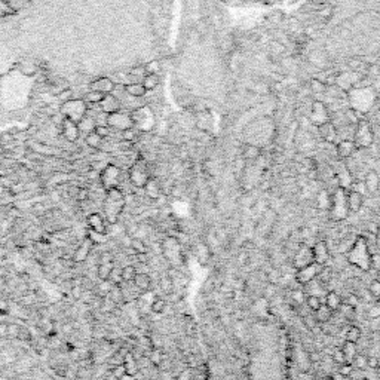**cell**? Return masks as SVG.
<instances>
[{
	"instance_id": "31",
	"label": "cell",
	"mask_w": 380,
	"mask_h": 380,
	"mask_svg": "<svg viewBox=\"0 0 380 380\" xmlns=\"http://www.w3.org/2000/svg\"><path fill=\"white\" fill-rule=\"evenodd\" d=\"M95 127H97V124H95V119H92V118H82L79 122H77V128H79V131L80 132H85V134H90V132H92L94 129H95Z\"/></svg>"
},
{
	"instance_id": "20",
	"label": "cell",
	"mask_w": 380,
	"mask_h": 380,
	"mask_svg": "<svg viewBox=\"0 0 380 380\" xmlns=\"http://www.w3.org/2000/svg\"><path fill=\"white\" fill-rule=\"evenodd\" d=\"M318 131H319V135L323 137L327 143H336V140H337V129H336V127L331 122L319 125Z\"/></svg>"
},
{
	"instance_id": "32",
	"label": "cell",
	"mask_w": 380,
	"mask_h": 380,
	"mask_svg": "<svg viewBox=\"0 0 380 380\" xmlns=\"http://www.w3.org/2000/svg\"><path fill=\"white\" fill-rule=\"evenodd\" d=\"M166 309V300L161 296H155L150 302V310L156 315H162Z\"/></svg>"
},
{
	"instance_id": "26",
	"label": "cell",
	"mask_w": 380,
	"mask_h": 380,
	"mask_svg": "<svg viewBox=\"0 0 380 380\" xmlns=\"http://www.w3.org/2000/svg\"><path fill=\"white\" fill-rule=\"evenodd\" d=\"M122 364L125 367V371H127V376H135L138 373V364L134 358V355L131 352H127L124 360H122Z\"/></svg>"
},
{
	"instance_id": "45",
	"label": "cell",
	"mask_w": 380,
	"mask_h": 380,
	"mask_svg": "<svg viewBox=\"0 0 380 380\" xmlns=\"http://www.w3.org/2000/svg\"><path fill=\"white\" fill-rule=\"evenodd\" d=\"M350 379L352 380H367L365 374H364V370H358V368H352V371H350Z\"/></svg>"
},
{
	"instance_id": "27",
	"label": "cell",
	"mask_w": 380,
	"mask_h": 380,
	"mask_svg": "<svg viewBox=\"0 0 380 380\" xmlns=\"http://www.w3.org/2000/svg\"><path fill=\"white\" fill-rule=\"evenodd\" d=\"M114 90V85L110 79L104 77V79H100L94 83H91V91H98V92H110Z\"/></svg>"
},
{
	"instance_id": "53",
	"label": "cell",
	"mask_w": 380,
	"mask_h": 380,
	"mask_svg": "<svg viewBox=\"0 0 380 380\" xmlns=\"http://www.w3.org/2000/svg\"><path fill=\"white\" fill-rule=\"evenodd\" d=\"M374 241H376V245L377 248H380V224L377 226L376 229V233H374Z\"/></svg>"
},
{
	"instance_id": "9",
	"label": "cell",
	"mask_w": 380,
	"mask_h": 380,
	"mask_svg": "<svg viewBox=\"0 0 380 380\" xmlns=\"http://www.w3.org/2000/svg\"><path fill=\"white\" fill-rule=\"evenodd\" d=\"M310 121H312L316 127L330 122L328 110H327V107H326V104H324L323 101H315V103H313L312 111H310Z\"/></svg>"
},
{
	"instance_id": "57",
	"label": "cell",
	"mask_w": 380,
	"mask_h": 380,
	"mask_svg": "<svg viewBox=\"0 0 380 380\" xmlns=\"http://www.w3.org/2000/svg\"><path fill=\"white\" fill-rule=\"evenodd\" d=\"M379 213H380V205H379Z\"/></svg>"
},
{
	"instance_id": "29",
	"label": "cell",
	"mask_w": 380,
	"mask_h": 380,
	"mask_svg": "<svg viewBox=\"0 0 380 380\" xmlns=\"http://www.w3.org/2000/svg\"><path fill=\"white\" fill-rule=\"evenodd\" d=\"M313 313H315V319L318 321L319 324H327L328 321L331 319V316H333V310L328 309L324 303L321 305L319 309H316Z\"/></svg>"
},
{
	"instance_id": "44",
	"label": "cell",
	"mask_w": 380,
	"mask_h": 380,
	"mask_svg": "<svg viewBox=\"0 0 380 380\" xmlns=\"http://www.w3.org/2000/svg\"><path fill=\"white\" fill-rule=\"evenodd\" d=\"M380 276V254H371V268Z\"/></svg>"
},
{
	"instance_id": "43",
	"label": "cell",
	"mask_w": 380,
	"mask_h": 380,
	"mask_svg": "<svg viewBox=\"0 0 380 380\" xmlns=\"http://www.w3.org/2000/svg\"><path fill=\"white\" fill-rule=\"evenodd\" d=\"M149 360H150V362H153L155 365H159L161 362H162V352L159 349H153L152 352H150V355H149Z\"/></svg>"
},
{
	"instance_id": "17",
	"label": "cell",
	"mask_w": 380,
	"mask_h": 380,
	"mask_svg": "<svg viewBox=\"0 0 380 380\" xmlns=\"http://www.w3.org/2000/svg\"><path fill=\"white\" fill-rule=\"evenodd\" d=\"M340 350H342V354H343V357H344L346 364H352V361H354L355 357L358 355V346H357V343L349 342V340H344V342H343Z\"/></svg>"
},
{
	"instance_id": "4",
	"label": "cell",
	"mask_w": 380,
	"mask_h": 380,
	"mask_svg": "<svg viewBox=\"0 0 380 380\" xmlns=\"http://www.w3.org/2000/svg\"><path fill=\"white\" fill-rule=\"evenodd\" d=\"M152 177L149 166L145 163L144 159H137L128 169V179L129 183L137 187V189H143L145 186V183L149 181V179Z\"/></svg>"
},
{
	"instance_id": "10",
	"label": "cell",
	"mask_w": 380,
	"mask_h": 380,
	"mask_svg": "<svg viewBox=\"0 0 380 380\" xmlns=\"http://www.w3.org/2000/svg\"><path fill=\"white\" fill-rule=\"evenodd\" d=\"M346 200H347V208L350 214H357L362 210L364 205V196L360 190L355 189H347L346 192Z\"/></svg>"
},
{
	"instance_id": "8",
	"label": "cell",
	"mask_w": 380,
	"mask_h": 380,
	"mask_svg": "<svg viewBox=\"0 0 380 380\" xmlns=\"http://www.w3.org/2000/svg\"><path fill=\"white\" fill-rule=\"evenodd\" d=\"M107 127L113 128V129H118V131H125V129L134 128V122H132L129 114L114 111V113L107 114Z\"/></svg>"
},
{
	"instance_id": "50",
	"label": "cell",
	"mask_w": 380,
	"mask_h": 380,
	"mask_svg": "<svg viewBox=\"0 0 380 380\" xmlns=\"http://www.w3.org/2000/svg\"><path fill=\"white\" fill-rule=\"evenodd\" d=\"M367 367L376 370V368L379 367V360H377V358H373V357H368V358H367Z\"/></svg>"
},
{
	"instance_id": "54",
	"label": "cell",
	"mask_w": 380,
	"mask_h": 380,
	"mask_svg": "<svg viewBox=\"0 0 380 380\" xmlns=\"http://www.w3.org/2000/svg\"><path fill=\"white\" fill-rule=\"evenodd\" d=\"M86 198H88V192H86V190H80L79 199H86Z\"/></svg>"
},
{
	"instance_id": "34",
	"label": "cell",
	"mask_w": 380,
	"mask_h": 380,
	"mask_svg": "<svg viewBox=\"0 0 380 380\" xmlns=\"http://www.w3.org/2000/svg\"><path fill=\"white\" fill-rule=\"evenodd\" d=\"M242 156H244V159H247V161H257V159L261 156V150L257 147V145H254V144H248L247 147L244 149Z\"/></svg>"
},
{
	"instance_id": "5",
	"label": "cell",
	"mask_w": 380,
	"mask_h": 380,
	"mask_svg": "<svg viewBox=\"0 0 380 380\" xmlns=\"http://www.w3.org/2000/svg\"><path fill=\"white\" fill-rule=\"evenodd\" d=\"M122 181V169L114 165V163H107L101 171H100V184L106 190L121 187Z\"/></svg>"
},
{
	"instance_id": "3",
	"label": "cell",
	"mask_w": 380,
	"mask_h": 380,
	"mask_svg": "<svg viewBox=\"0 0 380 380\" xmlns=\"http://www.w3.org/2000/svg\"><path fill=\"white\" fill-rule=\"evenodd\" d=\"M346 192L347 189L343 186H339L333 193H331V205H330V217L336 221L346 220L350 213L347 208V200H346Z\"/></svg>"
},
{
	"instance_id": "7",
	"label": "cell",
	"mask_w": 380,
	"mask_h": 380,
	"mask_svg": "<svg viewBox=\"0 0 380 380\" xmlns=\"http://www.w3.org/2000/svg\"><path fill=\"white\" fill-rule=\"evenodd\" d=\"M324 268L323 265H319V263L316 261H312L309 263V265L300 268V269H296V273H294V279L300 284V285H306L308 282L316 279L321 276V273L324 272Z\"/></svg>"
},
{
	"instance_id": "52",
	"label": "cell",
	"mask_w": 380,
	"mask_h": 380,
	"mask_svg": "<svg viewBox=\"0 0 380 380\" xmlns=\"http://www.w3.org/2000/svg\"><path fill=\"white\" fill-rule=\"evenodd\" d=\"M344 303H347V305H350V306H354V308H357V305H358V299L354 296V294H350L349 296V299L344 302Z\"/></svg>"
},
{
	"instance_id": "30",
	"label": "cell",
	"mask_w": 380,
	"mask_h": 380,
	"mask_svg": "<svg viewBox=\"0 0 380 380\" xmlns=\"http://www.w3.org/2000/svg\"><path fill=\"white\" fill-rule=\"evenodd\" d=\"M125 91H127L128 95L135 97V98H140L147 92V90H145L143 83H129V85L125 86Z\"/></svg>"
},
{
	"instance_id": "41",
	"label": "cell",
	"mask_w": 380,
	"mask_h": 380,
	"mask_svg": "<svg viewBox=\"0 0 380 380\" xmlns=\"http://www.w3.org/2000/svg\"><path fill=\"white\" fill-rule=\"evenodd\" d=\"M368 291L370 294L374 297V299H379L380 297V281L379 279H373L368 285Z\"/></svg>"
},
{
	"instance_id": "36",
	"label": "cell",
	"mask_w": 380,
	"mask_h": 380,
	"mask_svg": "<svg viewBox=\"0 0 380 380\" xmlns=\"http://www.w3.org/2000/svg\"><path fill=\"white\" fill-rule=\"evenodd\" d=\"M86 239H90L92 242V245H101L107 241V233H100V232H92L88 230L86 233Z\"/></svg>"
},
{
	"instance_id": "19",
	"label": "cell",
	"mask_w": 380,
	"mask_h": 380,
	"mask_svg": "<svg viewBox=\"0 0 380 380\" xmlns=\"http://www.w3.org/2000/svg\"><path fill=\"white\" fill-rule=\"evenodd\" d=\"M91 250H92V242H91L90 239H85V241L77 247V250L74 251V254H73V261H74V263H82V261H85L86 257L90 255Z\"/></svg>"
},
{
	"instance_id": "33",
	"label": "cell",
	"mask_w": 380,
	"mask_h": 380,
	"mask_svg": "<svg viewBox=\"0 0 380 380\" xmlns=\"http://www.w3.org/2000/svg\"><path fill=\"white\" fill-rule=\"evenodd\" d=\"M103 137H100L97 132H95V129L92 131V132H90V134H86V137H85V143L90 145L91 149H100L101 147V144H103Z\"/></svg>"
},
{
	"instance_id": "48",
	"label": "cell",
	"mask_w": 380,
	"mask_h": 380,
	"mask_svg": "<svg viewBox=\"0 0 380 380\" xmlns=\"http://www.w3.org/2000/svg\"><path fill=\"white\" fill-rule=\"evenodd\" d=\"M132 248L138 253V254H143V253H145V247H144V244L141 242V241H132Z\"/></svg>"
},
{
	"instance_id": "42",
	"label": "cell",
	"mask_w": 380,
	"mask_h": 380,
	"mask_svg": "<svg viewBox=\"0 0 380 380\" xmlns=\"http://www.w3.org/2000/svg\"><path fill=\"white\" fill-rule=\"evenodd\" d=\"M103 98H104V94L98 92V91H91V92H88V95H86V100L90 103H101Z\"/></svg>"
},
{
	"instance_id": "22",
	"label": "cell",
	"mask_w": 380,
	"mask_h": 380,
	"mask_svg": "<svg viewBox=\"0 0 380 380\" xmlns=\"http://www.w3.org/2000/svg\"><path fill=\"white\" fill-rule=\"evenodd\" d=\"M132 284L140 290L143 291V293H145V291H149L150 287H152V278L149 273H144V272H137Z\"/></svg>"
},
{
	"instance_id": "21",
	"label": "cell",
	"mask_w": 380,
	"mask_h": 380,
	"mask_svg": "<svg viewBox=\"0 0 380 380\" xmlns=\"http://www.w3.org/2000/svg\"><path fill=\"white\" fill-rule=\"evenodd\" d=\"M323 302H324V305H326L328 309H331L333 312H336V310L340 309V306H342V303H343V299L340 297L339 293H336V291H327V294L324 296Z\"/></svg>"
},
{
	"instance_id": "16",
	"label": "cell",
	"mask_w": 380,
	"mask_h": 380,
	"mask_svg": "<svg viewBox=\"0 0 380 380\" xmlns=\"http://www.w3.org/2000/svg\"><path fill=\"white\" fill-rule=\"evenodd\" d=\"M364 187H365V190H367L370 195H374V193L379 192V189H380V177H379V174H377L374 169H371V171H368V172L365 174V177H364Z\"/></svg>"
},
{
	"instance_id": "38",
	"label": "cell",
	"mask_w": 380,
	"mask_h": 380,
	"mask_svg": "<svg viewBox=\"0 0 380 380\" xmlns=\"http://www.w3.org/2000/svg\"><path fill=\"white\" fill-rule=\"evenodd\" d=\"M158 83H159V77H158V74H155V73H149L147 76L144 77V80H143V85H144V88H145L147 91L155 90V88L158 86Z\"/></svg>"
},
{
	"instance_id": "14",
	"label": "cell",
	"mask_w": 380,
	"mask_h": 380,
	"mask_svg": "<svg viewBox=\"0 0 380 380\" xmlns=\"http://www.w3.org/2000/svg\"><path fill=\"white\" fill-rule=\"evenodd\" d=\"M313 261V255H312V248L308 247V245H303L299 248V251L296 253L294 255V268L296 269H300L306 265H309V263Z\"/></svg>"
},
{
	"instance_id": "18",
	"label": "cell",
	"mask_w": 380,
	"mask_h": 380,
	"mask_svg": "<svg viewBox=\"0 0 380 380\" xmlns=\"http://www.w3.org/2000/svg\"><path fill=\"white\" fill-rule=\"evenodd\" d=\"M143 190H144L145 195H147V198H150V199H159L161 195H162V187H161L158 179H155V177L149 179V181L145 183Z\"/></svg>"
},
{
	"instance_id": "55",
	"label": "cell",
	"mask_w": 380,
	"mask_h": 380,
	"mask_svg": "<svg viewBox=\"0 0 380 380\" xmlns=\"http://www.w3.org/2000/svg\"><path fill=\"white\" fill-rule=\"evenodd\" d=\"M376 379H377V380H380V365L376 368Z\"/></svg>"
},
{
	"instance_id": "15",
	"label": "cell",
	"mask_w": 380,
	"mask_h": 380,
	"mask_svg": "<svg viewBox=\"0 0 380 380\" xmlns=\"http://www.w3.org/2000/svg\"><path fill=\"white\" fill-rule=\"evenodd\" d=\"M357 150H358V149H357L355 143H354L352 140H347V138L339 141L337 145H336V152H337V156H339L340 159H347V158H350Z\"/></svg>"
},
{
	"instance_id": "2",
	"label": "cell",
	"mask_w": 380,
	"mask_h": 380,
	"mask_svg": "<svg viewBox=\"0 0 380 380\" xmlns=\"http://www.w3.org/2000/svg\"><path fill=\"white\" fill-rule=\"evenodd\" d=\"M127 205V198L121 187L106 190V196L103 200V216L109 224H116L119 221L121 214L124 213Z\"/></svg>"
},
{
	"instance_id": "23",
	"label": "cell",
	"mask_w": 380,
	"mask_h": 380,
	"mask_svg": "<svg viewBox=\"0 0 380 380\" xmlns=\"http://www.w3.org/2000/svg\"><path fill=\"white\" fill-rule=\"evenodd\" d=\"M114 269V265H113V260L111 258H107V260H103L98 268H97V275L101 281H109L110 279V275Z\"/></svg>"
},
{
	"instance_id": "46",
	"label": "cell",
	"mask_w": 380,
	"mask_h": 380,
	"mask_svg": "<svg viewBox=\"0 0 380 380\" xmlns=\"http://www.w3.org/2000/svg\"><path fill=\"white\" fill-rule=\"evenodd\" d=\"M113 376H114L116 379H122V377L127 376V371H125L124 364H119V365H116V367L113 368Z\"/></svg>"
},
{
	"instance_id": "35",
	"label": "cell",
	"mask_w": 380,
	"mask_h": 380,
	"mask_svg": "<svg viewBox=\"0 0 380 380\" xmlns=\"http://www.w3.org/2000/svg\"><path fill=\"white\" fill-rule=\"evenodd\" d=\"M137 275V269L132 265H127L121 269V281L122 282H132Z\"/></svg>"
},
{
	"instance_id": "11",
	"label": "cell",
	"mask_w": 380,
	"mask_h": 380,
	"mask_svg": "<svg viewBox=\"0 0 380 380\" xmlns=\"http://www.w3.org/2000/svg\"><path fill=\"white\" fill-rule=\"evenodd\" d=\"M86 226L88 230H92V232H100V233H107V227L109 223L106 221L104 216L100 213H92L86 217Z\"/></svg>"
},
{
	"instance_id": "28",
	"label": "cell",
	"mask_w": 380,
	"mask_h": 380,
	"mask_svg": "<svg viewBox=\"0 0 380 380\" xmlns=\"http://www.w3.org/2000/svg\"><path fill=\"white\" fill-rule=\"evenodd\" d=\"M316 202V207L319 210H330V205H331V193L327 192V190H321L315 199Z\"/></svg>"
},
{
	"instance_id": "24",
	"label": "cell",
	"mask_w": 380,
	"mask_h": 380,
	"mask_svg": "<svg viewBox=\"0 0 380 380\" xmlns=\"http://www.w3.org/2000/svg\"><path fill=\"white\" fill-rule=\"evenodd\" d=\"M374 95L373 97H360L358 94H357V91H354V95H352V103H354V110H357V111H365V110H368L370 109V106H371V103L374 101Z\"/></svg>"
},
{
	"instance_id": "1",
	"label": "cell",
	"mask_w": 380,
	"mask_h": 380,
	"mask_svg": "<svg viewBox=\"0 0 380 380\" xmlns=\"http://www.w3.org/2000/svg\"><path fill=\"white\" fill-rule=\"evenodd\" d=\"M346 260L350 266H354L362 272H368L371 268V251L365 236H355L352 245L346 251Z\"/></svg>"
},
{
	"instance_id": "40",
	"label": "cell",
	"mask_w": 380,
	"mask_h": 380,
	"mask_svg": "<svg viewBox=\"0 0 380 380\" xmlns=\"http://www.w3.org/2000/svg\"><path fill=\"white\" fill-rule=\"evenodd\" d=\"M367 358H368V357L358 354V355L355 357V360L352 361V367H354V368H358V370H365V368H368V367H367Z\"/></svg>"
},
{
	"instance_id": "51",
	"label": "cell",
	"mask_w": 380,
	"mask_h": 380,
	"mask_svg": "<svg viewBox=\"0 0 380 380\" xmlns=\"http://www.w3.org/2000/svg\"><path fill=\"white\" fill-rule=\"evenodd\" d=\"M368 315H370V318H379V316H380V308H377V306L374 305V306L370 309Z\"/></svg>"
},
{
	"instance_id": "12",
	"label": "cell",
	"mask_w": 380,
	"mask_h": 380,
	"mask_svg": "<svg viewBox=\"0 0 380 380\" xmlns=\"http://www.w3.org/2000/svg\"><path fill=\"white\" fill-rule=\"evenodd\" d=\"M312 248V255H313V261L319 263V265L326 266V263L330 260V250L326 241H318L315 245L310 247Z\"/></svg>"
},
{
	"instance_id": "13",
	"label": "cell",
	"mask_w": 380,
	"mask_h": 380,
	"mask_svg": "<svg viewBox=\"0 0 380 380\" xmlns=\"http://www.w3.org/2000/svg\"><path fill=\"white\" fill-rule=\"evenodd\" d=\"M61 134H63V137H64L67 141H70V143H74V141H77V140H79L80 131H79V128H77V124H76V122H73V121H70V119L64 118V119H63V122H61Z\"/></svg>"
},
{
	"instance_id": "25",
	"label": "cell",
	"mask_w": 380,
	"mask_h": 380,
	"mask_svg": "<svg viewBox=\"0 0 380 380\" xmlns=\"http://www.w3.org/2000/svg\"><path fill=\"white\" fill-rule=\"evenodd\" d=\"M103 104H101V107H103V111L104 113H107V114H110V113H114V111H119V107H121V103H119V100L116 98V97H113V95H104V98H103V101H101Z\"/></svg>"
},
{
	"instance_id": "47",
	"label": "cell",
	"mask_w": 380,
	"mask_h": 380,
	"mask_svg": "<svg viewBox=\"0 0 380 380\" xmlns=\"http://www.w3.org/2000/svg\"><path fill=\"white\" fill-rule=\"evenodd\" d=\"M333 361H334L336 364H339V365H342V364L346 362V361H344V357H343V354H342V350H336V352L333 354Z\"/></svg>"
},
{
	"instance_id": "6",
	"label": "cell",
	"mask_w": 380,
	"mask_h": 380,
	"mask_svg": "<svg viewBox=\"0 0 380 380\" xmlns=\"http://www.w3.org/2000/svg\"><path fill=\"white\" fill-rule=\"evenodd\" d=\"M352 141L355 143L357 149H370L374 144V132L367 121L361 119L357 122V128H355Z\"/></svg>"
},
{
	"instance_id": "49",
	"label": "cell",
	"mask_w": 380,
	"mask_h": 380,
	"mask_svg": "<svg viewBox=\"0 0 380 380\" xmlns=\"http://www.w3.org/2000/svg\"><path fill=\"white\" fill-rule=\"evenodd\" d=\"M330 380H352V379H350V376H347V374H342L337 371L330 376Z\"/></svg>"
},
{
	"instance_id": "37",
	"label": "cell",
	"mask_w": 380,
	"mask_h": 380,
	"mask_svg": "<svg viewBox=\"0 0 380 380\" xmlns=\"http://www.w3.org/2000/svg\"><path fill=\"white\" fill-rule=\"evenodd\" d=\"M361 336H362V331H361V328H360L358 326H350V327L347 328V333H346V340L354 342V343H358L360 339H361Z\"/></svg>"
},
{
	"instance_id": "56",
	"label": "cell",
	"mask_w": 380,
	"mask_h": 380,
	"mask_svg": "<svg viewBox=\"0 0 380 380\" xmlns=\"http://www.w3.org/2000/svg\"><path fill=\"white\" fill-rule=\"evenodd\" d=\"M376 306H377V308H380V297L377 299V302H376Z\"/></svg>"
},
{
	"instance_id": "39",
	"label": "cell",
	"mask_w": 380,
	"mask_h": 380,
	"mask_svg": "<svg viewBox=\"0 0 380 380\" xmlns=\"http://www.w3.org/2000/svg\"><path fill=\"white\" fill-rule=\"evenodd\" d=\"M323 303H324L323 299L318 297V296H306V305H308V308H309L312 312H315L316 309H319V306L323 305Z\"/></svg>"
}]
</instances>
